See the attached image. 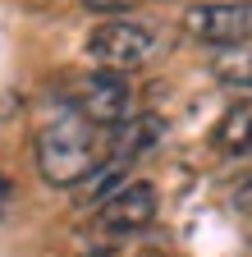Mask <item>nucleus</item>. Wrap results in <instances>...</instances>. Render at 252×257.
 <instances>
[{
  "mask_svg": "<svg viewBox=\"0 0 252 257\" xmlns=\"http://www.w3.org/2000/svg\"><path fill=\"white\" fill-rule=\"evenodd\" d=\"M106 161V128L87 124L74 106L60 101L55 115L37 128V170L55 188H74Z\"/></svg>",
  "mask_w": 252,
  "mask_h": 257,
  "instance_id": "nucleus-1",
  "label": "nucleus"
},
{
  "mask_svg": "<svg viewBox=\"0 0 252 257\" xmlns=\"http://www.w3.org/2000/svg\"><path fill=\"white\" fill-rule=\"evenodd\" d=\"M65 106H74L87 124L97 128H115L133 115V87L119 69H92L83 78H74V87L60 96Z\"/></svg>",
  "mask_w": 252,
  "mask_h": 257,
  "instance_id": "nucleus-2",
  "label": "nucleus"
},
{
  "mask_svg": "<svg viewBox=\"0 0 252 257\" xmlns=\"http://www.w3.org/2000/svg\"><path fill=\"white\" fill-rule=\"evenodd\" d=\"M156 51V32L138 19H106L101 28H92L87 37V55L97 69H119L129 74L138 64H147Z\"/></svg>",
  "mask_w": 252,
  "mask_h": 257,
  "instance_id": "nucleus-3",
  "label": "nucleus"
},
{
  "mask_svg": "<svg viewBox=\"0 0 252 257\" xmlns=\"http://www.w3.org/2000/svg\"><path fill=\"white\" fill-rule=\"evenodd\" d=\"M183 28L202 46L234 51V46L252 42V0H206V5H193L183 14Z\"/></svg>",
  "mask_w": 252,
  "mask_h": 257,
  "instance_id": "nucleus-4",
  "label": "nucleus"
},
{
  "mask_svg": "<svg viewBox=\"0 0 252 257\" xmlns=\"http://www.w3.org/2000/svg\"><path fill=\"white\" fill-rule=\"evenodd\" d=\"M156 211H161V198H156V184L147 179H124L115 193H106V198L97 202V220L106 234H138L147 230V225L156 220Z\"/></svg>",
  "mask_w": 252,
  "mask_h": 257,
  "instance_id": "nucleus-5",
  "label": "nucleus"
},
{
  "mask_svg": "<svg viewBox=\"0 0 252 257\" xmlns=\"http://www.w3.org/2000/svg\"><path fill=\"white\" fill-rule=\"evenodd\" d=\"M161 134H165V124H161V115H129L124 124H115V128H106V156L110 161H138L142 152H151L156 143H161Z\"/></svg>",
  "mask_w": 252,
  "mask_h": 257,
  "instance_id": "nucleus-6",
  "label": "nucleus"
},
{
  "mask_svg": "<svg viewBox=\"0 0 252 257\" xmlns=\"http://www.w3.org/2000/svg\"><path fill=\"white\" fill-rule=\"evenodd\" d=\"M211 143H215L220 156H252V96H247V101H238L234 110L220 115Z\"/></svg>",
  "mask_w": 252,
  "mask_h": 257,
  "instance_id": "nucleus-7",
  "label": "nucleus"
},
{
  "mask_svg": "<svg viewBox=\"0 0 252 257\" xmlns=\"http://www.w3.org/2000/svg\"><path fill=\"white\" fill-rule=\"evenodd\" d=\"M234 51H238V46H234ZM215 74L225 78L229 87H238V92H252V51L220 55V60H215Z\"/></svg>",
  "mask_w": 252,
  "mask_h": 257,
  "instance_id": "nucleus-8",
  "label": "nucleus"
},
{
  "mask_svg": "<svg viewBox=\"0 0 252 257\" xmlns=\"http://www.w3.org/2000/svg\"><path fill=\"white\" fill-rule=\"evenodd\" d=\"M229 207H234V211H243V216H252V170L229 188Z\"/></svg>",
  "mask_w": 252,
  "mask_h": 257,
  "instance_id": "nucleus-9",
  "label": "nucleus"
},
{
  "mask_svg": "<svg viewBox=\"0 0 252 257\" xmlns=\"http://www.w3.org/2000/svg\"><path fill=\"white\" fill-rule=\"evenodd\" d=\"M92 10H101V14H119V10H129V5H138V0H87Z\"/></svg>",
  "mask_w": 252,
  "mask_h": 257,
  "instance_id": "nucleus-10",
  "label": "nucleus"
},
{
  "mask_svg": "<svg viewBox=\"0 0 252 257\" xmlns=\"http://www.w3.org/2000/svg\"><path fill=\"white\" fill-rule=\"evenodd\" d=\"M5 198H10V184H5V179H0V202H5Z\"/></svg>",
  "mask_w": 252,
  "mask_h": 257,
  "instance_id": "nucleus-11",
  "label": "nucleus"
}]
</instances>
